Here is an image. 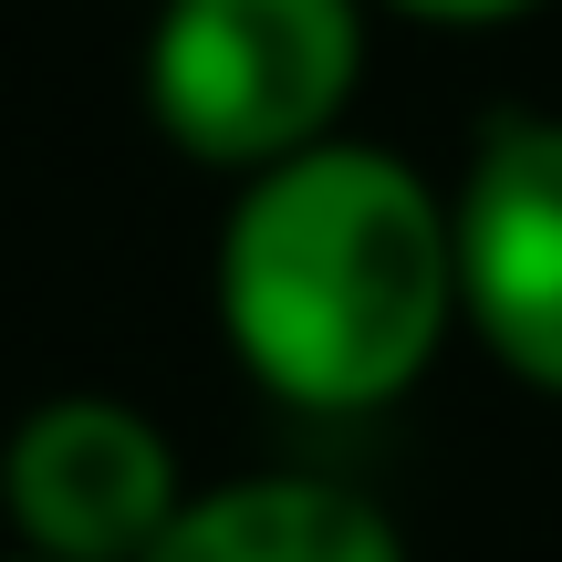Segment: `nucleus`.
<instances>
[{
	"mask_svg": "<svg viewBox=\"0 0 562 562\" xmlns=\"http://www.w3.org/2000/svg\"><path fill=\"white\" fill-rule=\"evenodd\" d=\"M220 323L281 406H396L459 323V209L385 146H302L229 199Z\"/></svg>",
	"mask_w": 562,
	"mask_h": 562,
	"instance_id": "nucleus-1",
	"label": "nucleus"
},
{
	"mask_svg": "<svg viewBox=\"0 0 562 562\" xmlns=\"http://www.w3.org/2000/svg\"><path fill=\"white\" fill-rule=\"evenodd\" d=\"M364 74L355 0H167L146 32V115L199 167H261L334 136Z\"/></svg>",
	"mask_w": 562,
	"mask_h": 562,
	"instance_id": "nucleus-2",
	"label": "nucleus"
},
{
	"mask_svg": "<svg viewBox=\"0 0 562 562\" xmlns=\"http://www.w3.org/2000/svg\"><path fill=\"white\" fill-rule=\"evenodd\" d=\"M0 510H11L21 552L146 562L157 531L188 510V490H178V448H167L157 417H136L115 396H53L0 448Z\"/></svg>",
	"mask_w": 562,
	"mask_h": 562,
	"instance_id": "nucleus-3",
	"label": "nucleus"
},
{
	"mask_svg": "<svg viewBox=\"0 0 562 562\" xmlns=\"http://www.w3.org/2000/svg\"><path fill=\"white\" fill-rule=\"evenodd\" d=\"M459 313L521 385L562 396V115H501L459 178Z\"/></svg>",
	"mask_w": 562,
	"mask_h": 562,
	"instance_id": "nucleus-4",
	"label": "nucleus"
},
{
	"mask_svg": "<svg viewBox=\"0 0 562 562\" xmlns=\"http://www.w3.org/2000/svg\"><path fill=\"white\" fill-rule=\"evenodd\" d=\"M146 562H406V542H396V521H385L364 490L271 469V480L199 490V501L157 531Z\"/></svg>",
	"mask_w": 562,
	"mask_h": 562,
	"instance_id": "nucleus-5",
	"label": "nucleus"
},
{
	"mask_svg": "<svg viewBox=\"0 0 562 562\" xmlns=\"http://www.w3.org/2000/svg\"><path fill=\"white\" fill-rule=\"evenodd\" d=\"M406 21H438V32H480V21H521L542 0H396Z\"/></svg>",
	"mask_w": 562,
	"mask_h": 562,
	"instance_id": "nucleus-6",
	"label": "nucleus"
},
{
	"mask_svg": "<svg viewBox=\"0 0 562 562\" xmlns=\"http://www.w3.org/2000/svg\"><path fill=\"white\" fill-rule=\"evenodd\" d=\"M0 562H53V552H0Z\"/></svg>",
	"mask_w": 562,
	"mask_h": 562,
	"instance_id": "nucleus-7",
	"label": "nucleus"
}]
</instances>
